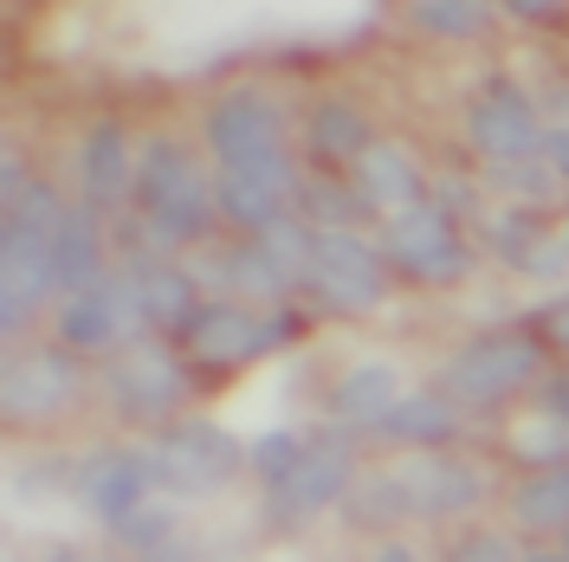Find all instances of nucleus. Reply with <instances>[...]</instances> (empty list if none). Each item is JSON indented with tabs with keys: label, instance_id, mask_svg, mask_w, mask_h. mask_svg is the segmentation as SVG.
<instances>
[{
	"label": "nucleus",
	"instance_id": "nucleus-18",
	"mask_svg": "<svg viewBox=\"0 0 569 562\" xmlns=\"http://www.w3.org/2000/svg\"><path fill=\"white\" fill-rule=\"evenodd\" d=\"M395 401H401V375H395L389 362H356L343 382L330 388V414L343 426H376L382 414H389Z\"/></svg>",
	"mask_w": 569,
	"mask_h": 562
},
{
	"label": "nucleus",
	"instance_id": "nucleus-8",
	"mask_svg": "<svg viewBox=\"0 0 569 562\" xmlns=\"http://www.w3.org/2000/svg\"><path fill=\"white\" fill-rule=\"evenodd\" d=\"M149 472H156V485H169V492L201 498V492H220V485L240 472V446H233L213 421H181L149 446Z\"/></svg>",
	"mask_w": 569,
	"mask_h": 562
},
{
	"label": "nucleus",
	"instance_id": "nucleus-37",
	"mask_svg": "<svg viewBox=\"0 0 569 562\" xmlns=\"http://www.w3.org/2000/svg\"><path fill=\"white\" fill-rule=\"evenodd\" d=\"M557 117H563V123H569V84H563V91H557Z\"/></svg>",
	"mask_w": 569,
	"mask_h": 562
},
{
	"label": "nucleus",
	"instance_id": "nucleus-11",
	"mask_svg": "<svg viewBox=\"0 0 569 562\" xmlns=\"http://www.w3.org/2000/svg\"><path fill=\"white\" fill-rule=\"evenodd\" d=\"M466 137L486 162H525L543 155V130H537V110L525 104L518 84H492L479 104L466 110Z\"/></svg>",
	"mask_w": 569,
	"mask_h": 562
},
{
	"label": "nucleus",
	"instance_id": "nucleus-24",
	"mask_svg": "<svg viewBox=\"0 0 569 562\" xmlns=\"http://www.w3.org/2000/svg\"><path fill=\"white\" fill-rule=\"evenodd\" d=\"M188 175H194V155H188L176 137H149V142L137 149V188H130L137 213H149L156 201H169V194H176Z\"/></svg>",
	"mask_w": 569,
	"mask_h": 562
},
{
	"label": "nucleus",
	"instance_id": "nucleus-5",
	"mask_svg": "<svg viewBox=\"0 0 569 562\" xmlns=\"http://www.w3.org/2000/svg\"><path fill=\"white\" fill-rule=\"evenodd\" d=\"M298 284L318 298L323 311H376L389 298V259H382V247L356 240L350 227L343 233H318L311 265H305Z\"/></svg>",
	"mask_w": 569,
	"mask_h": 562
},
{
	"label": "nucleus",
	"instance_id": "nucleus-6",
	"mask_svg": "<svg viewBox=\"0 0 569 562\" xmlns=\"http://www.w3.org/2000/svg\"><path fill=\"white\" fill-rule=\"evenodd\" d=\"M194 388V369L169 343H130L104 369V394L123 421H169Z\"/></svg>",
	"mask_w": 569,
	"mask_h": 562
},
{
	"label": "nucleus",
	"instance_id": "nucleus-16",
	"mask_svg": "<svg viewBox=\"0 0 569 562\" xmlns=\"http://www.w3.org/2000/svg\"><path fill=\"white\" fill-rule=\"evenodd\" d=\"M142 220H149V240H156V247H194V240H208V227L220 220L213 181L194 169V175L181 181L176 194H169V201H156Z\"/></svg>",
	"mask_w": 569,
	"mask_h": 562
},
{
	"label": "nucleus",
	"instance_id": "nucleus-3",
	"mask_svg": "<svg viewBox=\"0 0 569 562\" xmlns=\"http://www.w3.org/2000/svg\"><path fill=\"white\" fill-rule=\"evenodd\" d=\"M543 350L525 330H492V337H472L460 355H447L440 369V394L460 401V408H492L505 394H518L525 382H537Z\"/></svg>",
	"mask_w": 569,
	"mask_h": 562
},
{
	"label": "nucleus",
	"instance_id": "nucleus-19",
	"mask_svg": "<svg viewBox=\"0 0 569 562\" xmlns=\"http://www.w3.org/2000/svg\"><path fill=\"white\" fill-rule=\"evenodd\" d=\"M376 433H389L401 446H447L460 433V401H447V394H408V401H395L389 414L376 421Z\"/></svg>",
	"mask_w": 569,
	"mask_h": 562
},
{
	"label": "nucleus",
	"instance_id": "nucleus-29",
	"mask_svg": "<svg viewBox=\"0 0 569 562\" xmlns=\"http://www.w3.org/2000/svg\"><path fill=\"white\" fill-rule=\"evenodd\" d=\"M298 459H305V440H291V433H266V440L252 446V472H259L266 485H279Z\"/></svg>",
	"mask_w": 569,
	"mask_h": 562
},
{
	"label": "nucleus",
	"instance_id": "nucleus-23",
	"mask_svg": "<svg viewBox=\"0 0 569 562\" xmlns=\"http://www.w3.org/2000/svg\"><path fill=\"white\" fill-rule=\"evenodd\" d=\"M511 518L525 530H569V459L537 465L531 479L511 492Z\"/></svg>",
	"mask_w": 569,
	"mask_h": 562
},
{
	"label": "nucleus",
	"instance_id": "nucleus-30",
	"mask_svg": "<svg viewBox=\"0 0 569 562\" xmlns=\"http://www.w3.org/2000/svg\"><path fill=\"white\" fill-rule=\"evenodd\" d=\"M447 562H518V550H511V536H498V530H479V536H460Z\"/></svg>",
	"mask_w": 569,
	"mask_h": 562
},
{
	"label": "nucleus",
	"instance_id": "nucleus-2",
	"mask_svg": "<svg viewBox=\"0 0 569 562\" xmlns=\"http://www.w3.org/2000/svg\"><path fill=\"white\" fill-rule=\"evenodd\" d=\"M298 330H305L298 311H272V304H247V298H213V304L194 311L181 343L194 355V369H240V362H259L279 343H291Z\"/></svg>",
	"mask_w": 569,
	"mask_h": 562
},
{
	"label": "nucleus",
	"instance_id": "nucleus-28",
	"mask_svg": "<svg viewBox=\"0 0 569 562\" xmlns=\"http://www.w3.org/2000/svg\"><path fill=\"white\" fill-rule=\"evenodd\" d=\"M492 247H498V259L525 265V259H531V252L543 247V227H537V213H531V208L498 213V220H492Z\"/></svg>",
	"mask_w": 569,
	"mask_h": 562
},
{
	"label": "nucleus",
	"instance_id": "nucleus-17",
	"mask_svg": "<svg viewBox=\"0 0 569 562\" xmlns=\"http://www.w3.org/2000/svg\"><path fill=\"white\" fill-rule=\"evenodd\" d=\"M356 188L376 201V213H395V208H415L421 201V169L401 155V149H389V142H369L362 155H356Z\"/></svg>",
	"mask_w": 569,
	"mask_h": 562
},
{
	"label": "nucleus",
	"instance_id": "nucleus-31",
	"mask_svg": "<svg viewBox=\"0 0 569 562\" xmlns=\"http://www.w3.org/2000/svg\"><path fill=\"white\" fill-rule=\"evenodd\" d=\"M518 20H537V27H550V20H563L569 13V0H505Z\"/></svg>",
	"mask_w": 569,
	"mask_h": 562
},
{
	"label": "nucleus",
	"instance_id": "nucleus-27",
	"mask_svg": "<svg viewBox=\"0 0 569 562\" xmlns=\"http://www.w3.org/2000/svg\"><path fill=\"white\" fill-rule=\"evenodd\" d=\"M117 543L123 550H137V556H156V550H169L176 543V511L169 504H137L130 518H117Z\"/></svg>",
	"mask_w": 569,
	"mask_h": 562
},
{
	"label": "nucleus",
	"instance_id": "nucleus-7",
	"mask_svg": "<svg viewBox=\"0 0 569 562\" xmlns=\"http://www.w3.org/2000/svg\"><path fill=\"white\" fill-rule=\"evenodd\" d=\"M149 311H142V279L123 272V279H98L84 291H71L66 311H59V343L78 355H104L117 350L130 330H142Z\"/></svg>",
	"mask_w": 569,
	"mask_h": 562
},
{
	"label": "nucleus",
	"instance_id": "nucleus-34",
	"mask_svg": "<svg viewBox=\"0 0 569 562\" xmlns=\"http://www.w3.org/2000/svg\"><path fill=\"white\" fill-rule=\"evenodd\" d=\"M543 323H550V337H557V343H569V298H563L550 317H543Z\"/></svg>",
	"mask_w": 569,
	"mask_h": 562
},
{
	"label": "nucleus",
	"instance_id": "nucleus-39",
	"mask_svg": "<svg viewBox=\"0 0 569 562\" xmlns=\"http://www.w3.org/2000/svg\"><path fill=\"white\" fill-rule=\"evenodd\" d=\"M563 240H569V233H563Z\"/></svg>",
	"mask_w": 569,
	"mask_h": 562
},
{
	"label": "nucleus",
	"instance_id": "nucleus-13",
	"mask_svg": "<svg viewBox=\"0 0 569 562\" xmlns=\"http://www.w3.org/2000/svg\"><path fill=\"white\" fill-rule=\"evenodd\" d=\"M149 485H156V472H149V453H91L78 465V498L117 524V518H130L137 504H149Z\"/></svg>",
	"mask_w": 569,
	"mask_h": 562
},
{
	"label": "nucleus",
	"instance_id": "nucleus-1",
	"mask_svg": "<svg viewBox=\"0 0 569 562\" xmlns=\"http://www.w3.org/2000/svg\"><path fill=\"white\" fill-rule=\"evenodd\" d=\"M208 149L220 169H240V175H266L279 188H298V162L284 149V110L266 91H233L208 110Z\"/></svg>",
	"mask_w": 569,
	"mask_h": 562
},
{
	"label": "nucleus",
	"instance_id": "nucleus-22",
	"mask_svg": "<svg viewBox=\"0 0 569 562\" xmlns=\"http://www.w3.org/2000/svg\"><path fill=\"white\" fill-rule=\"evenodd\" d=\"M305 142H311V155H318L323 169H356V155L369 149V123L356 117V104L330 98V104L311 110V123H305Z\"/></svg>",
	"mask_w": 569,
	"mask_h": 562
},
{
	"label": "nucleus",
	"instance_id": "nucleus-33",
	"mask_svg": "<svg viewBox=\"0 0 569 562\" xmlns=\"http://www.w3.org/2000/svg\"><path fill=\"white\" fill-rule=\"evenodd\" d=\"M149 562H208L201 550H188V543H169V550H156Z\"/></svg>",
	"mask_w": 569,
	"mask_h": 562
},
{
	"label": "nucleus",
	"instance_id": "nucleus-14",
	"mask_svg": "<svg viewBox=\"0 0 569 562\" xmlns=\"http://www.w3.org/2000/svg\"><path fill=\"white\" fill-rule=\"evenodd\" d=\"M78 181H84V208L91 213H117L137 188V155L117 123H98L91 137L78 142Z\"/></svg>",
	"mask_w": 569,
	"mask_h": 562
},
{
	"label": "nucleus",
	"instance_id": "nucleus-32",
	"mask_svg": "<svg viewBox=\"0 0 569 562\" xmlns=\"http://www.w3.org/2000/svg\"><path fill=\"white\" fill-rule=\"evenodd\" d=\"M543 155H550V169H557V181H569V123H557V130H543Z\"/></svg>",
	"mask_w": 569,
	"mask_h": 562
},
{
	"label": "nucleus",
	"instance_id": "nucleus-12",
	"mask_svg": "<svg viewBox=\"0 0 569 562\" xmlns=\"http://www.w3.org/2000/svg\"><path fill=\"white\" fill-rule=\"evenodd\" d=\"M401 492H408V511L415 518H460L486 498V479L472 459H447V453H421L408 465H395Z\"/></svg>",
	"mask_w": 569,
	"mask_h": 562
},
{
	"label": "nucleus",
	"instance_id": "nucleus-10",
	"mask_svg": "<svg viewBox=\"0 0 569 562\" xmlns=\"http://www.w3.org/2000/svg\"><path fill=\"white\" fill-rule=\"evenodd\" d=\"M350 479H356V453L343 440H318V446H305V459L272 485V518H279V524H298V518H311L323 504H337V498L350 492Z\"/></svg>",
	"mask_w": 569,
	"mask_h": 562
},
{
	"label": "nucleus",
	"instance_id": "nucleus-4",
	"mask_svg": "<svg viewBox=\"0 0 569 562\" xmlns=\"http://www.w3.org/2000/svg\"><path fill=\"white\" fill-rule=\"evenodd\" d=\"M382 259L395 272H408L415 284H453L472 272V252L453 233V213L440 201H415V208H395L382 227Z\"/></svg>",
	"mask_w": 569,
	"mask_h": 562
},
{
	"label": "nucleus",
	"instance_id": "nucleus-15",
	"mask_svg": "<svg viewBox=\"0 0 569 562\" xmlns=\"http://www.w3.org/2000/svg\"><path fill=\"white\" fill-rule=\"evenodd\" d=\"M213 201H220V220H227V227H240V233L259 240V233H272L279 220L298 213V188H279V181H266V175H240V169H220Z\"/></svg>",
	"mask_w": 569,
	"mask_h": 562
},
{
	"label": "nucleus",
	"instance_id": "nucleus-38",
	"mask_svg": "<svg viewBox=\"0 0 569 562\" xmlns=\"http://www.w3.org/2000/svg\"><path fill=\"white\" fill-rule=\"evenodd\" d=\"M52 562H78V556H66V550H59V556H52Z\"/></svg>",
	"mask_w": 569,
	"mask_h": 562
},
{
	"label": "nucleus",
	"instance_id": "nucleus-9",
	"mask_svg": "<svg viewBox=\"0 0 569 562\" xmlns=\"http://www.w3.org/2000/svg\"><path fill=\"white\" fill-rule=\"evenodd\" d=\"M78 394H84L78 350H27L7 362L0 408H7V421H52V414H66Z\"/></svg>",
	"mask_w": 569,
	"mask_h": 562
},
{
	"label": "nucleus",
	"instance_id": "nucleus-36",
	"mask_svg": "<svg viewBox=\"0 0 569 562\" xmlns=\"http://www.w3.org/2000/svg\"><path fill=\"white\" fill-rule=\"evenodd\" d=\"M531 562H569V550H537Z\"/></svg>",
	"mask_w": 569,
	"mask_h": 562
},
{
	"label": "nucleus",
	"instance_id": "nucleus-20",
	"mask_svg": "<svg viewBox=\"0 0 569 562\" xmlns=\"http://www.w3.org/2000/svg\"><path fill=\"white\" fill-rule=\"evenodd\" d=\"M52 265H59V291H84V284L104 279V233H98V213L71 208L59 240H52Z\"/></svg>",
	"mask_w": 569,
	"mask_h": 562
},
{
	"label": "nucleus",
	"instance_id": "nucleus-21",
	"mask_svg": "<svg viewBox=\"0 0 569 562\" xmlns=\"http://www.w3.org/2000/svg\"><path fill=\"white\" fill-rule=\"evenodd\" d=\"M298 213H305L318 233H343V227H356L362 213H376V201L356 188V175L343 181V175H330V169H323V175L298 181Z\"/></svg>",
	"mask_w": 569,
	"mask_h": 562
},
{
	"label": "nucleus",
	"instance_id": "nucleus-25",
	"mask_svg": "<svg viewBox=\"0 0 569 562\" xmlns=\"http://www.w3.org/2000/svg\"><path fill=\"white\" fill-rule=\"evenodd\" d=\"M343 511H350V524H408L415 511H408V492H401V479L395 472H382V479H362V485H350L343 492Z\"/></svg>",
	"mask_w": 569,
	"mask_h": 562
},
{
	"label": "nucleus",
	"instance_id": "nucleus-26",
	"mask_svg": "<svg viewBox=\"0 0 569 562\" xmlns=\"http://www.w3.org/2000/svg\"><path fill=\"white\" fill-rule=\"evenodd\" d=\"M408 13H415V27H427L440 39H472L492 20V0H415Z\"/></svg>",
	"mask_w": 569,
	"mask_h": 562
},
{
	"label": "nucleus",
	"instance_id": "nucleus-35",
	"mask_svg": "<svg viewBox=\"0 0 569 562\" xmlns=\"http://www.w3.org/2000/svg\"><path fill=\"white\" fill-rule=\"evenodd\" d=\"M369 562H415V550H408V543H389V550H376Z\"/></svg>",
	"mask_w": 569,
	"mask_h": 562
}]
</instances>
